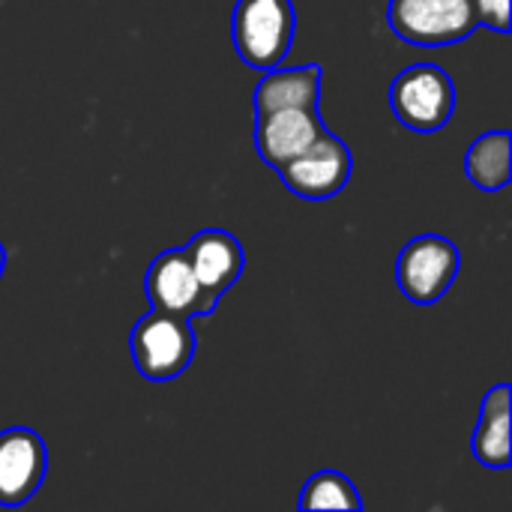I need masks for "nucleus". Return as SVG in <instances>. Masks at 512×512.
I'll list each match as a JSON object with an SVG mask.
<instances>
[{
	"label": "nucleus",
	"mask_w": 512,
	"mask_h": 512,
	"mask_svg": "<svg viewBox=\"0 0 512 512\" xmlns=\"http://www.w3.org/2000/svg\"><path fill=\"white\" fill-rule=\"evenodd\" d=\"M297 12L291 0H237L231 36L240 60L252 69H276L291 51Z\"/></svg>",
	"instance_id": "nucleus-1"
},
{
	"label": "nucleus",
	"mask_w": 512,
	"mask_h": 512,
	"mask_svg": "<svg viewBox=\"0 0 512 512\" xmlns=\"http://www.w3.org/2000/svg\"><path fill=\"white\" fill-rule=\"evenodd\" d=\"M390 108L411 132H441L456 111V84L447 69L435 63H414L390 84Z\"/></svg>",
	"instance_id": "nucleus-2"
},
{
	"label": "nucleus",
	"mask_w": 512,
	"mask_h": 512,
	"mask_svg": "<svg viewBox=\"0 0 512 512\" xmlns=\"http://www.w3.org/2000/svg\"><path fill=\"white\" fill-rule=\"evenodd\" d=\"M132 363L147 381L180 378L195 357V330L183 315L150 309L129 336Z\"/></svg>",
	"instance_id": "nucleus-3"
},
{
	"label": "nucleus",
	"mask_w": 512,
	"mask_h": 512,
	"mask_svg": "<svg viewBox=\"0 0 512 512\" xmlns=\"http://www.w3.org/2000/svg\"><path fill=\"white\" fill-rule=\"evenodd\" d=\"M387 24L402 42L423 48L456 45L480 27L471 0H390Z\"/></svg>",
	"instance_id": "nucleus-4"
},
{
	"label": "nucleus",
	"mask_w": 512,
	"mask_h": 512,
	"mask_svg": "<svg viewBox=\"0 0 512 512\" xmlns=\"http://www.w3.org/2000/svg\"><path fill=\"white\" fill-rule=\"evenodd\" d=\"M462 255L441 234H420L405 243L396 261V282L414 306L438 303L456 282Z\"/></svg>",
	"instance_id": "nucleus-5"
},
{
	"label": "nucleus",
	"mask_w": 512,
	"mask_h": 512,
	"mask_svg": "<svg viewBox=\"0 0 512 512\" xmlns=\"http://www.w3.org/2000/svg\"><path fill=\"white\" fill-rule=\"evenodd\" d=\"M144 294L150 300V309L183 315L189 321L210 318L219 306V294L207 291L198 282L183 246L165 249L153 258L144 276Z\"/></svg>",
	"instance_id": "nucleus-6"
},
{
	"label": "nucleus",
	"mask_w": 512,
	"mask_h": 512,
	"mask_svg": "<svg viewBox=\"0 0 512 512\" xmlns=\"http://www.w3.org/2000/svg\"><path fill=\"white\" fill-rule=\"evenodd\" d=\"M276 171L294 195L306 201H327L348 186L354 156L351 147L327 129L318 141H312L303 153H297Z\"/></svg>",
	"instance_id": "nucleus-7"
},
{
	"label": "nucleus",
	"mask_w": 512,
	"mask_h": 512,
	"mask_svg": "<svg viewBox=\"0 0 512 512\" xmlns=\"http://www.w3.org/2000/svg\"><path fill=\"white\" fill-rule=\"evenodd\" d=\"M48 450L39 432L12 426L0 432V507L27 504L45 480Z\"/></svg>",
	"instance_id": "nucleus-8"
},
{
	"label": "nucleus",
	"mask_w": 512,
	"mask_h": 512,
	"mask_svg": "<svg viewBox=\"0 0 512 512\" xmlns=\"http://www.w3.org/2000/svg\"><path fill=\"white\" fill-rule=\"evenodd\" d=\"M327 132L318 108H276L255 114V150L270 168H282Z\"/></svg>",
	"instance_id": "nucleus-9"
},
{
	"label": "nucleus",
	"mask_w": 512,
	"mask_h": 512,
	"mask_svg": "<svg viewBox=\"0 0 512 512\" xmlns=\"http://www.w3.org/2000/svg\"><path fill=\"white\" fill-rule=\"evenodd\" d=\"M198 282L213 291V294H225L243 273L246 267V255L240 240L231 231L222 228H204L198 231L186 246H183Z\"/></svg>",
	"instance_id": "nucleus-10"
},
{
	"label": "nucleus",
	"mask_w": 512,
	"mask_h": 512,
	"mask_svg": "<svg viewBox=\"0 0 512 512\" xmlns=\"http://www.w3.org/2000/svg\"><path fill=\"white\" fill-rule=\"evenodd\" d=\"M321 81L324 69L318 63L294 69H267L255 87V114H267L276 108H318Z\"/></svg>",
	"instance_id": "nucleus-11"
},
{
	"label": "nucleus",
	"mask_w": 512,
	"mask_h": 512,
	"mask_svg": "<svg viewBox=\"0 0 512 512\" xmlns=\"http://www.w3.org/2000/svg\"><path fill=\"white\" fill-rule=\"evenodd\" d=\"M471 447L483 468H510V384H498L486 393Z\"/></svg>",
	"instance_id": "nucleus-12"
},
{
	"label": "nucleus",
	"mask_w": 512,
	"mask_h": 512,
	"mask_svg": "<svg viewBox=\"0 0 512 512\" xmlns=\"http://www.w3.org/2000/svg\"><path fill=\"white\" fill-rule=\"evenodd\" d=\"M510 132H486L465 153V171L471 183L483 192H498L510 186L512 177Z\"/></svg>",
	"instance_id": "nucleus-13"
},
{
	"label": "nucleus",
	"mask_w": 512,
	"mask_h": 512,
	"mask_svg": "<svg viewBox=\"0 0 512 512\" xmlns=\"http://www.w3.org/2000/svg\"><path fill=\"white\" fill-rule=\"evenodd\" d=\"M300 510H363L357 486L339 471H318L300 492Z\"/></svg>",
	"instance_id": "nucleus-14"
},
{
	"label": "nucleus",
	"mask_w": 512,
	"mask_h": 512,
	"mask_svg": "<svg viewBox=\"0 0 512 512\" xmlns=\"http://www.w3.org/2000/svg\"><path fill=\"white\" fill-rule=\"evenodd\" d=\"M477 21L495 33H510V0H471Z\"/></svg>",
	"instance_id": "nucleus-15"
},
{
	"label": "nucleus",
	"mask_w": 512,
	"mask_h": 512,
	"mask_svg": "<svg viewBox=\"0 0 512 512\" xmlns=\"http://www.w3.org/2000/svg\"><path fill=\"white\" fill-rule=\"evenodd\" d=\"M3 267H6V249H3V243H0V276H3Z\"/></svg>",
	"instance_id": "nucleus-16"
}]
</instances>
